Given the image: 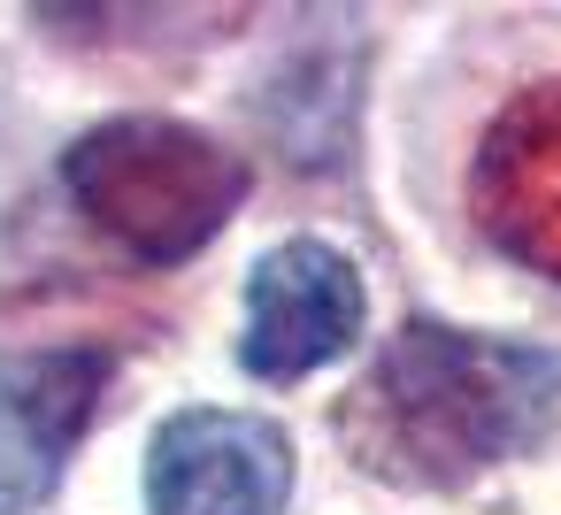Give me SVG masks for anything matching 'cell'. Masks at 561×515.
Wrapping results in <instances>:
<instances>
[{"label": "cell", "mask_w": 561, "mask_h": 515, "mask_svg": "<svg viewBox=\"0 0 561 515\" xmlns=\"http://www.w3.org/2000/svg\"><path fill=\"white\" fill-rule=\"evenodd\" d=\"M561 431V346L408 316L339 400L346 454L400 492H461Z\"/></svg>", "instance_id": "6da1fadb"}, {"label": "cell", "mask_w": 561, "mask_h": 515, "mask_svg": "<svg viewBox=\"0 0 561 515\" xmlns=\"http://www.w3.org/2000/svg\"><path fill=\"white\" fill-rule=\"evenodd\" d=\"M70 208L139 270L193 262L254 193L239 147L178 116H108L62 154Z\"/></svg>", "instance_id": "7a4b0ae2"}, {"label": "cell", "mask_w": 561, "mask_h": 515, "mask_svg": "<svg viewBox=\"0 0 561 515\" xmlns=\"http://www.w3.org/2000/svg\"><path fill=\"white\" fill-rule=\"evenodd\" d=\"M369 293L362 270L331 239H277L247 270V323H239V369L262 385H300L362 346Z\"/></svg>", "instance_id": "3957f363"}, {"label": "cell", "mask_w": 561, "mask_h": 515, "mask_svg": "<svg viewBox=\"0 0 561 515\" xmlns=\"http://www.w3.org/2000/svg\"><path fill=\"white\" fill-rule=\"evenodd\" d=\"M293 446L270 415L178 408L147 446V515H285Z\"/></svg>", "instance_id": "277c9868"}, {"label": "cell", "mask_w": 561, "mask_h": 515, "mask_svg": "<svg viewBox=\"0 0 561 515\" xmlns=\"http://www.w3.org/2000/svg\"><path fill=\"white\" fill-rule=\"evenodd\" d=\"M116 377L108 346H16L0 354V515H32L78 438L101 415V392Z\"/></svg>", "instance_id": "5b68a950"}, {"label": "cell", "mask_w": 561, "mask_h": 515, "mask_svg": "<svg viewBox=\"0 0 561 515\" xmlns=\"http://www.w3.org/2000/svg\"><path fill=\"white\" fill-rule=\"evenodd\" d=\"M469 208L507 262L561 285V78L523 85L492 116L469 162Z\"/></svg>", "instance_id": "8992f818"}, {"label": "cell", "mask_w": 561, "mask_h": 515, "mask_svg": "<svg viewBox=\"0 0 561 515\" xmlns=\"http://www.w3.org/2000/svg\"><path fill=\"white\" fill-rule=\"evenodd\" d=\"M254 108H262V131L285 147L293 170L300 162L331 170L354 139V55L346 47H293Z\"/></svg>", "instance_id": "52a82bcc"}]
</instances>
